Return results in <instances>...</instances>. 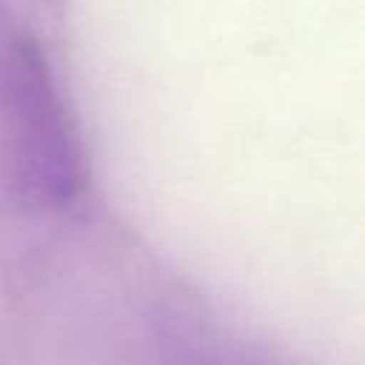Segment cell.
<instances>
[{
  "instance_id": "1",
  "label": "cell",
  "mask_w": 365,
  "mask_h": 365,
  "mask_svg": "<svg viewBox=\"0 0 365 365\" xmlns=\"http://www.w3.org/2000/svg\"><path fill=\"white\" fill-rule=\"evenodd\" d=\"M88 182L80 128L43 46L29 31L0 37V188L29 208H66Z\"/></svg>"
}]
</instances>
